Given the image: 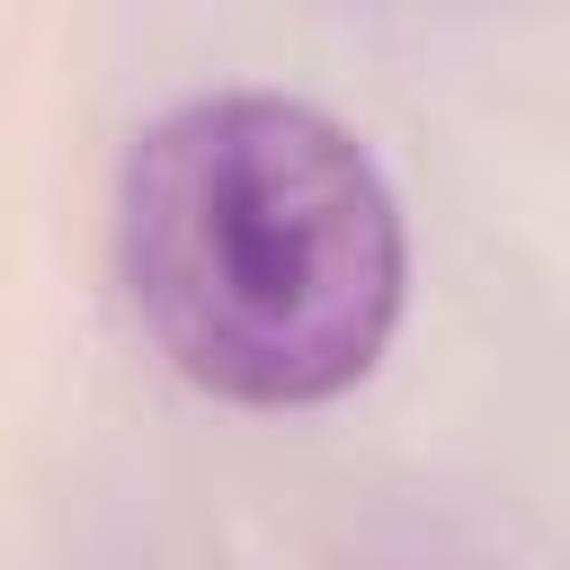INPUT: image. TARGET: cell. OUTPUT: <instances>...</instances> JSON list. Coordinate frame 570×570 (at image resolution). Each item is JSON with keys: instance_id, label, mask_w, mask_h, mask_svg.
I'll return each instance as SVG.
<instances>
[{"instance_id": "6da1fadb", "label": "cell", "mask_w": 570, "mask_h": 570, "mask_svg": "<svg viewBox=\"0 0 570 570\" xmlns=\"http://www.w3.org/2000/svg\"><path fill=\"white\" fill-rule=\"evenodd\" d=\"M116 267L196 392L321 410L401 330L410 223L347 116L294 89H196L116 169Z\"/></svg>"}]
</instances>
